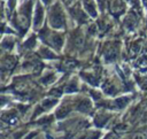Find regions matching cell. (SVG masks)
Wrapping results in <instances>:
<instances>
[{"mask_svg": "<svg viewBox=\"0 0 147 139\" xmlns=\"http://www.w3.org/2000/svg\"><path fill=\"white\" fill-rule=\"evenodd\" d=\"M63 1H64V2H65V3L68 5V3H70V2H72L74 0H63Z\"/></svg>", "mask_w": 147, "mask_h": 139, "instance_id": "7", "label": "cell"}, {"mask_svg": "<svg viewBox=\"0 0 147 139\" xmlns=\"http://www.w3.org/2000/svg\"><path fill=\"white\" fill-rule=\"evenodd\" d=\"M83 5H84L85 9L90 13V15H92L93 17L96 16V9H95V5H94L93 0H83Z\"/></svg>", "mask_w": 147, "mask_h": 139, "instance_id": "4", "label": "cell"}, {"mask_svg": "<svg viewBox=\"0 0 147 139\" xmlns=\"http://www.w3.org/2000/svg\"><path fill=\"white\" fill-rule=\"evenodd\" d=\"M144 1V3H145V6H146V8H147V0H142Z\"/></svg>", "mask_w": 147, "mask_h": 139, "instance_id": "8", "label": "cell"}, {"mask_svg": "<svg viewBox=\"0 0 147 139\" xmlns=\"http://www.w3.org/2000/svg\"><path fill=\"white\" fill-rule=\"evenodd\" d=\"M48 22L49 25L54 29H61L65 26V15L61 8V5L55 3L48 13Z\"/></svg>", "mask_w": 147, "mask_h": 139, "instance_id": "1", "label": "cell"}, {"mask_svg": "<svg viewBox=\"0 0 147 139\" xmlns=\"http://www.w3.org/2000/svg\"><path fill=\"white\" fill-rule=\"evenodd\" d=\"M74 7V6H72ZM70 13L72 15V18H75L76 21H78L79 23H84L86 22V17H85V14L83 13V10L80 9L79 6H75L74 8H70Z\"/></svg>", "mask_w": 147, "mask_h": 139, "instance_id": "2", "label": "cell"}, {"mask_svg": "<svg viewBox=\"0 0 147 139\" xmlns=\"http://www.w3.org/2000/svg\"><path fill=\"white\" fill-rule=\"evenodd\" d=\"M42 1H44V2H45V3L47 5V3H49V2H52L53 0H42Z\"/></svg>", "mask_w": 147, "mask_h": 139, "instance_id": "6", "label": "cell"}, {"mask_svg": "<svg viewBox=\"0 0 147 139\" xmlns=\"http://www.w3.org/2000/svg\"><path fill=\"white\" fill-rule=\"evenodd\" d=\"M36 44H37V43H36V38H34V36H31V37H30V38L24 43V47L29 49V48L34 47V46H36Z\"/></svg>", "mask_w": 147, "mask_h": 139, "instance_id": "5", "label": "cell"}, {"mask_svg": "<svg viewBox=\"0 0 147 139\" xmlns=\"http://www.w3.org/2000/svg\"><path fill=\"white\" fill-rule=\"evenodd\" d=\"M42 15H44V8H42V6L39 2H37V5H36V13H34V28L40 26L41 22L44 21V16Z\"/></svg>", "mask_w": 147, "mask_h": 139, "instance_id": "3", "label": "cell"}]
</instances>
